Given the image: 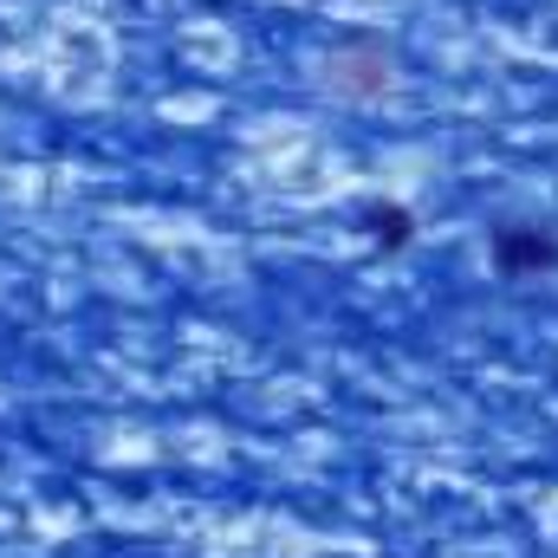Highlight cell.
I'll return each instance as SVG.
<instances>
[{
  "mask_svg": "<svg viewBox=\"0 0 558 558\" xmlns=\"http://www.w3.org/2000/svg\"><path fill=\"white\" fill-rule=\"evenodd\" d=\"M325 92L344 105H377L397 92V46L384 33H338L325 52Z\"/></svg>",
  "mask_w": 558,
  "mask_h": 558,
  "instance_id": "obj_1",
  "label": "cell"
},
{
  "mask_svg": "<svg viewBox=\"0 0 558 558\" xmlns=\"http://www.w3.org/2000/svg\"><path fill=\"white\" fill-rule=\"evenodd\" d=\"M487 260H494V274L500 279H546V274H558V228L507 221V228H494Z\"/></svg>",
  "mask_w": 558,
  "mask_h": 558,
  "instance_id": "obj_2",
  "label": "cell"
},
{
  "mask_svg": "<svg viewBox=\"0 0 558 558\" xmlns=\"http://www.w3.org/2000/svg\"><path fill=\"white\" fill-rule=\"evenodd\" d=\"M364 228H371V241H377L384 254H403V247L416 241V215H410L403 202H377V208H364Z\"/></svg>",
  "mask_w": 558,
  "mask_h": 558,
  "instance_id": "obj_3",
  "label": "cell"
}]
</instances>
